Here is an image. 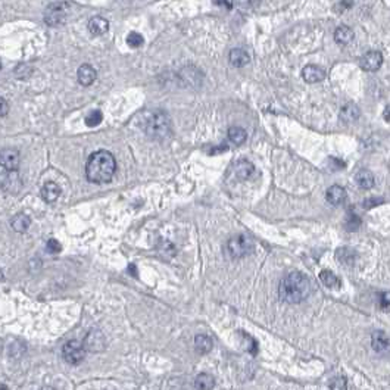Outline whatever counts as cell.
<instances>
[{
  "mask_svg": "<svg viewBox=\"0 0 390 390\" xmlns=\"http://www.w3.org/2000/svg\"><path fill=\"white\" fill-rule=\"evenodd\" d=\"M21 164V155L16 149L6 147L0 150V165L9 171V173H16Z\"/></svg>",
  "mask_w": 390,
  "mask_h": 390,
  "instance_id": "52a82bcc",
  "label": "cell"
},
{
  "mask_svg": "<svg viewBox=\"0 0 390 390\" xmlns=\"http://www.w3.org/2000/svg\"><path fill=\"white\" fill-rule=\"evenodd\" d=\"M212 346H213V342L209 336L206 334H197L195 337V348L196 352L200 354V355H206L212 351Z\"/></svg>",
  "mask_w": 390,
  "mask_h": 390,
  "instance_id": "ffe728a7",
  "label": "cell"
},
{
  "mask_svg": "<svg viewBox=\"0 0 390 390\" xmlns=\"http://www.w3.org/2000/svg\"><path fill=\"white\" fill-rule=\"evenodd\" d=\"M255 171V167L253 164H250L249 161L246 159H242L239 161L236 165H234V174L239 180H248Z\"/></svg>",
  "mask_w": 390,
  "mask_h": 390,
  "instance_id": "2e32d148",
  "label": "cell"
},
{
  "mask_svg": "<svg viewBox=\"0 0 390 390\" xmlns=\"http://www.w3.org/2000/svg\"><path fill=\"white\" fill-rule=\"evenodd\" d=\"M358 186L364 190H370L374 187V176L368 170H359L355 177Z\"/></svg>",
  "mask_w": 390,
  "mask_h": 390,
  "instance_id": "7402d4cb",
  "label": "cell"
},
{
  "mask_svg": "<svg viewBox=\"0 0 390 390\" xmlns=\"http://www.w3.org/2000/svg\"><path fill=\"white\" fill-rule=\"evenodd\" d=\"M0 280H3V274H1V270H0Z\"/></svg>",
  "mask_w": 390,
  "mask_h": 390,
  "instance_id": "b9f144b4",
  "label": "cell"
},
{
  "mask_svg": "<svg viewBox=\"0 0 390 390\" xmlns=\"http://www.w3.org/2000/svg\"><path fill=\"white\" fill-rule=\"evenodd\" d=\"M116 171V161L107 150H98L90 155L86 164V177L90 183L105 184L113 178Z\"/></svg>",
  "mask_w": 390,
  "mask_h": 390,
  "instance_id": "6da1fadb",
  "label": "cell"
},
{
  "mask_svg": "<svg viewBox=\"0 0 390 390\" xmlns=\"http://www.w3.org/2000/svg\"><path fill=\"white\" fill-rule=\"evenodd\" d=\"M309 293H311V282L305 274L299 271H293L287 274L279 286L280 299L293 305L303 302L309 296Z\"/></svg>",
  "mask_w": 390,
  "mask_h": 390,
  "instance_id": "7a4b0ae2",
  "label": "cell"
},
{
  "mask_svg": "<svg viewBox=\"0 0 390 390\" xmlns=\"http://www.w3.org/2000/svg\"><path fill=\"white\" fill-rule=\"evenodd\" d=\"M319 280L328 289H339L340 284H342L340 283V279L333 271H330V270H322L319 273Z\"/></svg>",
  "mask_w": 390,
  "mask_h": 390,
  "instance_id": "603a6c76",
  "label": "cell"
},
{
  "mask_svg": "<svg viewBox=\"0 0 390 390\" xmlns=\"http://www.w3.org/2000/svg\"><path fill=\"white\" fill-rule=\"evenodd\" d=\"M213 3H216V4H219V6H225V7H231V4H230V1L228 0H213Z\"/></svg>",
  "mask_w": 390,
  "mask_h": 390,
  "instance_id": "8d00e7d4",
  "label": "cell"
},
{
  "mask_svg": "<svg viewBox=\"0 0 390 390\" xmlns=\"http://www.w3.org/2000/svg\"><path fill=\"white\" fill-rule=\"evenodd\" d=\"M215 386V380L211 374L202 373L196 377L195 389L196 390H212Z\"/></svg>",
  "mask_w": 390,
  "mask_h": 390,
  "instance_id": "cb8c5ba5",
  "label": "cell"
},
{
  "mask_svg": "<svg viewBox=\"0 0 390 390\" xmlns=\"http://www.w3.org/2000/svg\"><path fill=\"white\" fill-rule=\"evenodd\" d=\"M62 355L64 359L71 364V365H78L80 362H83L84 355H86V349L83 346V342L78 340H70L64 345L62 348Z\"/></svg>",
  "mask_w": 390,
  "mask_h": 390,
  "instance_id": "5b68a950",
  "label": "cell"
},
{
  "mask_svg": "<svg viewBox=\"0 0 390 390\" xmlns=\"http://www.w3.org/2000/svg\"><path fill=\"white\" fill-rule=\"evenodd\" d=\"M9 112V105L3 98H0V116H6Z\"/></svg>",
  "mask_w": 390,
  "mask_h": 390,
  "instance_id": "e575fe53",
  "label": "cell"
},
{
  "mask_svg": "<svg viewBox=\"0 0 390 390\" xmlns=\"http://www.w3.org/2000/svg\"><path fill=\"white\" fill-rule=\"evenodd\" d=\"M83 346L86 352H102L106 346L103 333L99 330H90L83 340Z\"/></svg>",
  "mask_w": 390,
  "mask_h": 390,
  "instance_id": "9c48e42d",
  "label": "cell"
},
{
  "mask_svg": "<svg viewBox=\"0 0 390 390\" xmlns=\"http://www.w3.org/2000/svg\"><path fill=\"white\" fill-rule=\"evenodd\" d=\"M380 300H382V306H383L385 309H386V308H388V306L390 305V300L388 299V296H386V294H382V296H380Z\"/></svg>",
  "mask_w": 390,
  "mask_h": 390,
  "instance_id": "d590c367",
  "label": "cell"
},
{
  "mask_svg": "<svg viewBox=\"0 0 390 390\" xmlns=\"http://www.w3.org/2000/svg\"><path fill=\"white\" fill-rule=\"evenodd\" d=\"M382 203H383V199H380V197H370V199H367L364 202V208L370 209V208H374V206L382 205Z\"/></svg>",
  "mask_w": 390,
  "mask_h": 390,
  "instance_id": "836d02e7",
  "label": "cell"
},
{
  "mask_svg": "<svg viewBox=\"0 0 390 390\" xmlns=\"http://www.w3.org/2000/svg\"><path fill=\"white\" fill-rule=\"evenodd\" d=\"M382 64H383V55L379 50H370L365 55H362L359 59V67L368 72H376L377 70H380Z\"/></svg>",
  "mask_w": 390,
  "mask_h": 390,
  "instance_id": "ba28073f",
  "label": "cell"
},
{
  "mask_svg": "<svg viewBox=\"0 0 390 390\" xmlns=\"http://www.w3.org/2000/svg\"><path fill=\"white\" fill-rule=\"evenodd\" d=\"M96 77H98L96 70L92 65H89V64L81 65L78 68V71H77V78H78L80 84L81 86H86V87L92 86L96 81Z\"/></svg>",
  "mask_w": 390,
  "mask_h": 390,
  "instance_id": "8fae6325",
  "label": "cell"
},
{
  "mask_svg": "<svg viewBox=\"0 0 390 390\" xmlns=\"http://www.w3.org/2000/svg\"><path fill=\"white\" fill-rule=\"evenodd\" d=\"M302 77L306 83H319L325 78V71L318 65H308L303 68Z\"/></svg>",
  "mask_w": 390,
  "mask_h": 390,
  "instance_id": "7c38bea8",
  "label": "cell"
},
{
  "mask_svg": "<svg viewBox=\"0 0 390 390\" xmlns=\"http://www.w3.org/2000/svg\"><path fill=\"white\" fill-rule=\"evenodd\" d=\"M336 258L340 264H346V265H352L356 259V253L349 249V248H340L336 252Z\"/></svg>",
  "mask_w": 390,
  "mask_h": 390,
  "instance_id": "d4e9b609",
  "label": "cell"
},
{
  "mask_svg": "<svg viewBox=\"0 0 390 390\" xmlns=\"http://www.w3.org/2000/svg\"><path fill=\"white\" fill-rule=\"evenodd\" d=\"M10 225L16 233H25L31 225V218L25 213H18L10 219Z\"/></svg>",
  "mask_w": 390,
  "mask_h": 390,
  "instance_id": "44dd1931",
  "label": "cell"
},
{
  "mask_svg": "<svg viewBox=\"0 0 390 390\" xmlns=\"http://www.w3.org/2000/svg\"><path fill=\"white\" fill-rule=\"evenodd\" d=\"M325 199H327L328 203L339 206V205H342L346 200V190L342 186H337V184L331 186L327 190V193H325Z\"/></svg>",
  "mask_w": 390,
  "mask_h": 390,
  "instance_id": "5bb4252c",
  "label": "cell"
},
{
  "mask_svg": "<svg viewBox=\"0 0 390 390\" xmlns=\"http://www.w3.org/2000/svg\"><path fill=\"white\" fill-rule=\"evenodd\" d=\"M128 271L131 273L133 277H137V270H136V265H134V264H130V265H128Z\"/></svg>",
  "mask_w": 390,
  "mask_h": 390,
  "instance_id": "74e56055",
  "label": "cell"
},
{
  "mask_svg": "<svg viewBox=\"0 0 390 390\" xmlns=\"http://www.w3.org/2000/svg\"><path fill=\"white\" fill-rule=\"evenodd\" d=\"M345 225H346V230L348 231H356L361 227V218L358 215H355L354 212H349Z\"/></svg>",
  "mask_w": 390,
  "mask_h": 390,
  "instance_id": "4316f807",
  "label": "cell"
},
{
  "mask_svg": "<svg viewBox=\"0 0 390 390\" xmlns=\"http://www.w3.org/2000/svg\"><path fill=\"white\" fill-rule=\"evenodd\" d=\"M334 40H336V43H339L342 46L349 44L354 40V30L351 27H348V25L337 27L336 31H334Z\"/></svg>",
  "mask_w": 390,
  "mask_h": 390,
  "instance_id": "e0dca14e",
  "label": "cell"
},
{
  "mask_svg": "<svg viewBox=\"0 0 390 390\" xmlns=\"http://www.w3.org/2000/svg\"><path fill=\"white\" fill-rule=\"evenodd\" d=\"M383 115H385V119L390 122V105L388 106V107H386V109H385V113H383Z\"/></svg>",
  "mask_w": 390,
  "mask_h": 390,
  "instance_id": "f35d334b",
  "label": "cell"
},
{
  "mask_svg": "<svg viewBox=\"0 0 390 390\" xmlns=\"http://www.w3.org/2000/svg\"><path fill=\"white\" fill-rule=\"evenodd\" d=\"M40 390H55V389H53L52 386H43Z\"/></svg>",
  "mask_w": 390,
  "mask_h": 390,
  "instance_id": "ab89813d",
  "label": "cell"
},
{
  "mask_svg": "<svg viewBox=\"0 0 390 390\" xmlns=\"http://www.w3.org/2000/svg\"><path fill=\"white\" fill-rule=\"evenodd\" d=\"M359 115H361V110L354 103H348V105H345L340 109V119L345 124H354V122H356L359 119Z\"/></svg>",
  "mask_w": 390,
  "mask_h": 390,
  "instance_id": "4fadbf2b",
  "label": "cell"
},
{
  "mask_svg": "<svg viewBox=\"0 0 390 390\" xmlns=\"http://www.w3.org/2000/svg\"><path fill=\"white\" fill-rule=\"evenodd\" d=\"M46 249H47L49 253H58V252H61V245H59L58 240L50 239V240H47V243H46Z\"/></svg>",
  "mask_w": 390,
  "mask_h": 390,
  "instance_id": "1f68e13d",
  "label": "cell"
},
{
  "mask_svg": "<svg viewBox=\"0 0 390 390\" xmlns=\"http://www.w3.org/2000/svg\"><path fill=\"white\" fill-rule=\"evenodd\" d=\"M246 137H248V134L242 127H230L228 128V139L234 144H243Z\"/></svg>",
  "mask_w": 390,
  "mask_h": 390,
  "instance_id": "484cf974",
  "label": "cell"
},
{
  "mask_svg": "<svg viewBox=\"0 0 390 390\" xmlns=\"http://www.w3.org/2000/svg\"><path fill=\"white\" fill-rule=\"evenodd\" d=\"M103 116H102V112L100 110H93L87 118H86V125L89 127H96L102 122Z\"/></svg>",
  "mask_w": 390,
  "mask_h": 390,
  "instance_id": "f546056e",
  "label": "cell"
},
{
  "mask_svg": "<svg viewBox=\"0 0 390 390\" xmlns=\"http://www.w3.org/2000/svg\"><path fill=\"white\" fill-rule=\"evenodd\" d=\"M67 13H68V4L67 3H53L47 7L46 15H44V21L47 25L50 27H58L62 25L67 19Z\"/></svg>",
  "mask_w": 390,
  "mask_h": 390,
  "instance_id": "8992f818",
  "label": "cell"
},
{
  "mask_svg": "<svg viewBox=\"0 0 390 390\" xmlns=\"http://www.w3.org/2000/svg\"><path fill=\"white\" fill-rule=\"evenodd\" d=\"M330 390H348V383L345 377H336L330 383Z\"/></svg>",
  "mask_w": 390,
  "mask_h": 390,
  "instance_id": "4dcf8cb0",
  "label": "cell"
},
{
  "mask_svg": "<svg viewBox=\"0 0 390 390\" xmlns=\"http://www.w3.org/2000/svg\"><path fill=\"white\" fill-rule=\"evenodd\" d=\"M371 345L377 354H389L390 340L385 331H374L371 334Z\"/></svg>",
  "mask_w": 390,
  "mask_h": 390,
  "instance_id": "30bf717a",
  "label": "cell"
},
{
  "mask_svg": "<svg viewBox=\"0 0 390 390\" xmlns=\"http://www.w3.org/2000/svg\"><path fill=\"white\" fill-rule=\"evenodd\" d=\"M240 333H242L243 339L246 340V351H248L250 355H256V352H258V343H256V340H255L252 336L246 334L245 331H240Z\"/></svg>",
  "mask_w": 390,
  "mask_h": 390,
  "instance_id": "f1b7e54d",
  "label": "cell"
},
{
  "mask_svg": "<svg viewBox=\"0 0 390 390\" xmlns=\"http://www.w3.org/2000/svg\"><path fill=\"white\" fill-rule=\"evenodd\" d=\"M144 131L149 137L155 140H162L170 136L171 133V121L165 112L155 110L150 113V116L146 121Z\"/></svg>",
  "mask_w": 390,
  "mask_h": 390,
  "instance_id": "3957f363",
  "label": "cell"
},
{
  "mask_svg": "<svg viewBox=\"0 0 390 390\" xmlns=\"http://www.w3.org/2000/svg\"><path fill=\"white\" fill-rule=\"evenodd\" d=\"M252 249H253L252 240L245 234L234 236L227 242V250L233 259H242L248 256L252 252Z\"/></svg>",
  "mask_w": 390,
  "mask_h": 390,
  "instance_id": "277c9868",
  "label": "cell"
},
{
  "mask_svg": "<svg viewBox=\"0 0 390 390\" xmlns=\"http://www.w3.org/2000/svg\"><path fill=\"white\" fill-rule=\"evenodd\" d=\"M109 30V22L102 16H93L89 21V31L93 35H102Z\"/></svg>",
  "mask_w": 390,
  "mask_h": 390,
  "instance_id": "d6986e66",
  "label": "cell"
},
{
  "mask_svg": "<svg viewBox=\"0 0 390 390\" xmlns=\"http://www.w3.org/2000/svg\"><path fill=\"white\" fill-rule=\"evenodd\" d=\"M143 43H144V38H143V35H142V34H139V33H136V31L130 33V34H128V37H127V44H128L130 47H133V49L142 47V46H143Z\"/></svg>",
  "mask_w": 390,
  "mask_h": 390,
  "instance_id": "83f0119b",
  "label": "cell"
},
{
  "mask_svg": "<svg viewBox=\"0 0 390 390\" xmlns=\"http://www.w3.org/2000/svg\"><path fill=\"white\" fill-rule=\"evenodd\" d=\"M228 59H230V64H231L233 67H236V68H242V67L248 65L249 61H250L248 52L243 50V49H233V50L230 52Z\"/></svg>",
  "mask_w": 390,
  "mask_h": 390,
  "instance_id": "ac0fdd59",
  "label": "cell"
},
{
  "mask_svg": "<svg viewBox=\"0 0 390 390\" xmlns=\"http://www.w3.org/2000/svg\"><path fill=\"white\" fill-rule=\"evenodd\" d=\"M0 390H7V386H4V385H0Z\"/></svg>",
  "mask_w": 390,
  "mask_h": 390,
  "instance_id": "60d3db41",
  "label": "cell"
},
{
  "mask_svg": "<svg viewBox=\"0 0 390 390\" xmlns=\"http://www.w3.org/2000/svg\"><path fill=\"white\" fill-rule=\"evenodd\" d=\"M61 196V187L53 183V181H47L43 187H41V197L44 202L47 203H53L58 200V197Z\"/></svg>",
  "mask_w": 390,
  "mask_h": 390,
  "instance_id": "9a60e30c",
  "label": "cell"
},
{
  "mask_svg": "<svg viewBox=\"0 0 390 390\" xmlns=\"http://www.w3.org/2000/svg\"><path fill=\"white\" fill-rule=\"evenodd\" d=\"M328 162H330V164H328V167H330V170H333V171L345 168V162H343V161H340V159H337V158H330V161H328Z\"/></svg>",
  "mask_w": 390,
  "mask_h": 390,
  "instance_id": "d6a6232c",
  "label": "cell"
}]
</instances>
